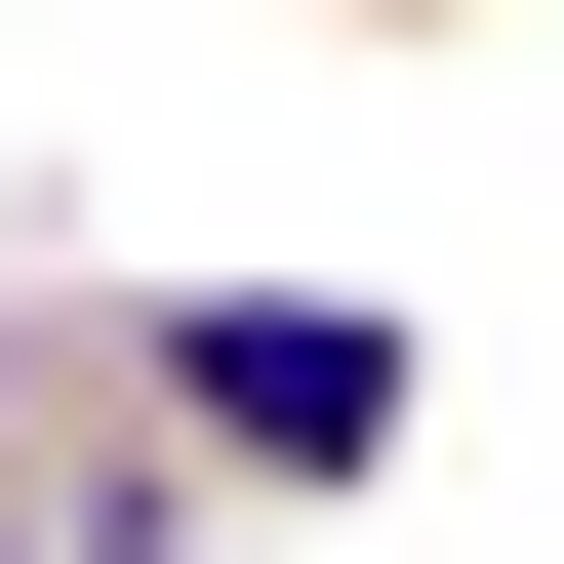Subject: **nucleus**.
I'll return each mask as SVG.
<instances>
[{"label": "nucleus", "instance_id": "1", "mask_svg": "<svg viewBox=\"0 0 564 564\" xmlns=\"http://www.w3.org/2000/svg\"><path fill=\"white\" fill-rule=\"evenodd\" d=\"M162 364H202V444H242V484L403 444V323H323V282H242V323H162Z\"/></svg>", "mask_w": 564, "mask_h": 564}]
</instances>
